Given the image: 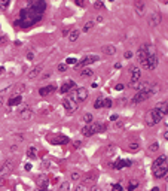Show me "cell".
Instances as JSON below:
<instances>
[{"label": "cell", "instance_id": "obj_1", "mask_svg": "<svg viewBox=\"0 0 168 191\" xmlns=\"http://www.w3.org/2000/svg\"><path fill=\"white\" fill-rule=\"evenodd\" d=\"M46 11V3L43 0H31L28 2V6L19 11V18L15 21V26L19 29H28L34 24H37Z\"/></svg>", "mask_w": 168, "mask_h": 191}, {"label": "cell", "instance_id": "obj_2", "mask_svg": "<svg viewBox=\"0 0 168 191\" xmlns=\"http://www.w3.org/2000/svg\"><path fill=\"white\" fill-rule=\"evenodd\" d=\"M104 130H106L104 124H101V122H91V124L85 125L84 128H82V135H84L85 138H89V136H92L95 133H101Z\"/></svg>", "mask_w": 168, "mask_h": 191}, {"label": "cell", "instance_id": "obj_3", "mask_svg": "<svg viewBox=\"0 0 168 191\" xmlns=\"http://www.w3.org/2000/svg\"><path fill=\"white\" fill-rule=\"evenodd\" d=\"M162 118H164V117L153 107V109H150V111L146 112V115H144V122H146L147 127H153V125H156L158 122L161 121Z\"/></svg>", "mask_w": 168, "mask_h": 191}, {"label": "cell", "instance_id": "obj_4", "mask_svg": "<svg viewBox=\"0 0 168 191\" xmlns=\"http://www.w3.org/2000/svg\"><path fill=\"white\" fill-rule=\"evenodd\" d=\"M70 99L76 103H82L88 99V90L85 87H81V88H76L73 93H70Z\"/></svg>", "mask_w": 168, "mask_h": 191}, {"label": "cell", "instance_id": "obj_5", "mask_svg": "<svg viewBox=\"0 0 168 191\" xmlns=\"http://www.w3.org/2000/svg\"><path fill=\"white\" fill-rule=\"evenodd\" d=\"M158 55L155 54V52H150L149 55H147V58H146V61H144V64H141L144 69L147 70H155L158 67Z\"/></svg>", "mask_w": 168, "mask_h": 191}, {"label": "cell", "instance_id": "obj_6", "mask_svg": "<svg viewBox=\"0 0 168 191\" xmlns=\"http://www.w3.org/2000/svg\"><path fill=\"white\" fill-rule=\"evenodd\" d=\"M150 45H147V43H144V45H141L140 48H138V51H137V58H138V61L141 63V64H144V61H146V58H147V55L150 54Z\"/></svg>", "mask_w": 168, "mask_h": 191}, {"label": "cell", "instance_id": "obj_7", "mask_svg": "<svg viewBox=\"0 0 168 191\" xmlns=\"http://www.w3.org/2000/svg\"><path fill=\"white\" fill-rule=\"evenodd\" d=\"M100 60V57L98 55H86L85 58H82L81 61H77L76 64H74V67L76 69H84L85 66H88V64H91V63H95V61H98Z\"/></svg>", "mask_w": 168, "mask_h": 191}, {"label": "cell", "instance_id": "obj_8", "mask_svg": "<svg viewBox=\"0 0 168 191\" xmlns=\"http://www.w3.org/2000/svg\"><path fill=\"white\" fill-rule=\"evenodd\" d=\"M153 94L152 93H146V91H138L137 94H135L134 97H133V100H131V103L134 104H138V103H143V102H146L149 97H152Z\"/></svg>", "mask_w": 168, "mask_h": 191}, {"label": "cell", "instance_id": "obj_9", "mask_svg": "<svg viewBox=\"0 0 168 191\" xmlns=\"http://www.w3.org/2000/svg\"><path fill=\"white\" fill-rule=\"evenodd\" d=\"M63 106H64V109H66L67 114H74L77 111V103L73 102L71 99H64L63 100Z\"/></svg>", "mask_w": 168, "mask_h": 191}, {"label": "cell", "instance_id": "obj_10", "mask_svg": "<svg viewBox=\"0 0 168 191\" xmlns=\"http://www.w3.org/2000/svg\"><path fill=\"white\" fill-rule=\"evenodd\" d=\"M14 166H15V160H8V161H5L3 166L0 167V176H5L6 173H9V172L14 169Z\"/></svg>", "mask_w": 168, "mask_h": 191}, {"label": "cell", "instance_id": "obj_11", "mask_svg": "<svg viewBox=\"0 0 168 191\" xmlns=\"http://www.w3.org/2000/svg\"><path fill=\"white\" fill-rule=\"evenodd\" d=\"M18 117H19V120H22V121H28V120L33 117V111H31L28 106H25V107H22V109L18 112Z\"/></svg>", "mask_w": 168, "mask_h": 191}, {"label": "cell", "instance_id": "obj_12", "mask_svg": "<svg viewBox=\"0 0 168 191\" xmlns=\"http://www.w3.org/2000/svg\"><path fill=\"white\" fill-rule=\"evenodd\" d=\"M140 79H141V70L138 69L137 66H133V67H131V84H133V85L138 84Z\"/></svg>", "mask_w": 168, "mask_h": 191}, {"label": "cell", "instance_id": "obj_13", "mask_svg": "<svg viewBox=\"0 0 168 191\" xmlns=\"http://www.w3.org/2000/svg\"><path fill=\"white\" fill-rule=\"evenodd\" d=\"M49 140L52 145H66L68 143V138L67 136H63V135H58V136H49Z\"/></svg>", "mask_w": 168, "mask_h": 191}, {"label": "cell", "instance_id": "obj_14", "mask_svg": "<svg viewBox=\"0 0 168 191\" xmlns=\"http://www.w3.org/2000/svg\"><path fill=\"white\" fill-rule=\"evenodd\" d=\"M147 22L152 27H156L158 24H161V14L159 12H152L150 15L147 17Z\"/></svg>", "mask_w": 168, "mask_h": 191}, {"label": "cell", "instance_id": "obj_15", "mask_svg": "<svg viewBox=\"0 0 168 191\" xmlns=\"http://www.w3.org/2000/svg\"><path fill=\"white\" fill-rule=\"evenodd\" d=\"M152 172H153V176H155L156 179H161V178H167L168 169H167V166H162V167L152 169Z\"/></svg>", "mask_w": 168, "mask_h": 191}, {"label": "cell", "instance_id": "obj_16", "mask_svg": "<svg viewBox=\"0 0 168 191\" xmlns=\"http://www.w3.org/2000/svg\"><path fill=\"white\" fill-rule=\"evenodd\" d=\"M167 161H168L167 155H159L158 158H155V160H153V163H152V169H156V167L167 166Z\"/></svg>", "mask_w": 168, "mask_h": 191}, {"label": "cell", "instance_id": "obj_17", "mask_svg": "<svg viewBox=\"0 0 168 191\" xmlns=\"http://www.w3.org/2000/svg\"><path fill=\"white\" fill-rule=\"evenodd\" d=\"M128 166H131V161H130V160H118V161L112 163V167H113L115 170H120V169L128 167Z\"/></svg>", "mask_w": 168, "mask_h": 191}, {"label": "cell", "instance_id": "obj_18", "mask_svg": "<svg viewBox=\"0 0 168 191\" xmlns=\"http://www.w3.org/2000/svg\"><path fill=\"white\" fill-rule=\"evenodd\" d=\"M74 87H76L74 81H71V79H70V81H66V82H64V85L60 88V93H61V94H67V93H70V91H71Z\"/></svg>", "mask_w": 168, "mask_h": 191}, {"label": "cell", "instance_id": "obj_19", "mask_svg": "<svg viewBox=\"0 0 168 191\" xmlns=\"http://www.w3.org/2000/svg\"><path fill=\"white\" fill-rule=\"evenodd\" d=\"M48 184H49V181H48V178L46 176H39V179H37V187H39V190L42 191H46L48 188Z\"/></svg>", "mask_w": 168, "mask_h": 191}, {"label": "cell", "instance_id": "obj_20", "mask_svg": "<svg viewBox=\"0 0 168 191\" xmlns=\"http://www.w3.org/2000/svg\"><path fill=\"white\" fill-rule=\"evenodd\" d=\"M42 69H43V64H37V66H34L33 69L28 72V79H34V78H37L39 73L42 72Z\"/></svg>", "mask_w": 168, "mask_h": 191}, {"label": "cell", "instance_id": "obj_21", "mask_svg": "<svg viewBox=\"0 0 168 191\" xmlns=\"http://www.w3.org/2000/svg\"><path fill=\"white\" fill-rule=\"evenodd\" d=\"M155 109L162 115V117H167V100H164V102H159V103L155 106Z\"/></svg>", "mask_w": 168, "mask_h": 191}, {"label": "cell", "instance_id": "obj_22", "mask_svg": "<svg viewBox=\"0 0 168 191\" xmlns=\"http://www.w3.org/2000/svg\"><path fill=\"white\" fill-rule=\"evenodd\" d=\"M57 88L54 87V85H48V87H42L40 90H39V94L40 96H48V94H51V93H54Z\"/></svg>", "mask_w": 168, "mask_h": 191}, {"label": "cell", "instance_id": "obj_23", "mask_svg": "<svg viewBox=\"0 0 168 191\" xmlns=\"http://www.w3.org/2000/svg\"><path fill=\"white\" fill-rule=\"evenodd\" d=\"M103 52L106 55H113V54H116V48L113 45H104L103 46Z\"/></svg>", "mask_w": 168, "mask_h": 191}, {"label": "cell", "instance_id": "obj_24", "mask_svg": "<svg viewBox=\"0 0 168 191\" xmlns=\"http://www.w3.org/2000/svg\"><path fill=\"white\" fill-rule=\"evenodd\" d=\"M135 12H137V15H143L144 14V3L143 2H135Z\"/></svg>", "mask_w": 168, "mask_h": 191}, {"label": "cell", "instance_id": "obj_25", "mask_svg": "<svg viewBox=\"0 0 168 191\" xmlns=\"http://www.w3.org/2000/svg\"><path fill=\"white\" fill-rule=\"evenodd\" d=\"M79 36H81V32H79V30H71V32L68 33V40H70V42H76V40L79 39Z\"/></svg>", "mask_w": 168, "mask_h": 191}, {"label": "cell", "instance_id": "obj_26", "mask_svg": "<svg viewBox=\"0 0 168 191\" xmlns=\"http://www.w3.org/2000/svg\"><path fill=\"white\" fill-rule=\"evenodd\" d=\"M128 149H130L131 152H135V151H138V149H140V142H137V140H133V142H130V145H128Z\"/></svg>", "mask_w": 168, "mask_h": 191}, {"label": "cell", "instance_id": "obj_27", "mask_svg": "<svg viewBox=\"0 0 168 191\" xmlns=\"http://www.w3.org/2000/svg\"><path fill=\"white\" fill-rule=\"evenodd\" d=\"M94 75V70L89 69V67H84V69L81 70V76L82 78H89V76H92Z\"/></svg>", "mask_w": 168, "mask_h": 191}, {"label": "cell", "instance_id": "obj_28", "mask_svg": "<svg viewBox=\"0 0 168 191\" xmlns=\"http://www.w3.org/2000/svg\"><path fill=\"white\" fill-rule=\"evenodd\" d=\"M21 102H22V97H21V96H15V97L9 99L8 104H9V106H17V104H19Z\"/></svg>", "mask_w": 168, "mask_h": 191}, {"label": "cell", "instance_id": "obj_29", "mask_svg": "<svg viewBox=\"0 0 168 191\" xmlns=\"http://www.w3.org/2000/svg\"><path fill=\"white\" fill-rule=\"evenodd\" d=\"M158 149H159V143H158V142H155V140L150 142V143H149V146H147V151H149L150 154H152V152H156Z\"/></svg>", "mask_w": 168, "mask_h": 191}, {"label": "cell", "instance_id": "obj_30", "mask_svg": "<svg viewBox=\"0 0 168 191\" xmlns=\"http://www.w3.org/2000/svg\"><path fill=\"white\" fill-rule=\"evenodd\" d=\"M27 157H28V158H31V160L36 158V157H37V149H36L34 146H30V148L27 149Z\"/></svg>", "mask_w": 168, "mask_h": 191}, {"label": "cell", "instance_id": "obj_31", "mask_svg": "<svg viewBox=\"0 0 168 191\" xmlns=\"http://www.w3.org/2000/svg\"><path fill=\"white\" fill-rule=\"evenodd\" d=\"M94 26H95V21H86V22H85V26L82 27V32H84V33L89 32V30H91Z\"/></svg>", "mask_w": 168, "mask_h": 191}, {"label": "cell", "instance_id": "obj_32", "mask_svg": "<svg viewBox=\"0 0 168 191\" xmlns=\"http://www.w3.org/2000/svg\"><path fill=\"white\" fill-rule=\"evenodd\" d=\"M115 151H116V146H115V145H109V146L106 148V155H107V157L113 155V154H115Z\"/></svg>", "mask_w": 168, "mask_h": 191}, {"label": "cell", "instance_id": "obj_33", "mask_svg": "<svg viewBox=\"0 0 168 191\" xmlns=\"http://www.w3.org/2000/svg\"><path fill=\"white\" fill-rule=\"evenodd\" d=\"M58 191H70V182H68V181H64V182H61V185H60Z\"/></svg>", "mask_w": 168, "mask_h": 191}, {"label": "cell", "instance_id": "obj_34", "mask_svg": "<svg viewBox=\"0 0 168 191\" xmlns=\"http://www.w3.org/2000/svg\"><path fill=\"white\" fill-rule=\"evenodd\" d=\"M94 181H95V178H92V176L89 175L88 178H85V179H84V182H82V185H91V184H92Z\"/></svg>", "mask_w": 168, "mask_h": 191}, {"label": "cell", "instance_id": "obj_35", "mask_svg": "<svg viewBox=\"0 0 168 191\" xmlns=\"http://www.w3.org/2000/svg\"><path fill=\"white\" fill-rule=\"evenodd\" d=\"M82 120H84L86 124H91V122H92V120H94V117H92L91 114H85L84 117H82Z\"/></svg>", "mask_w": 168, "mask_h": 191}, {"label": "cell", "instance_id": "obj_36", "mask_svg": "<svg viewBox=\"0 0 168 191\" xmlns=\"http://www.w3.org/2000/svg\"><path fill=\"white\" fill-rule=\"evenodd\" d=\"M70 179H71V181H79V179H81V173H79L77 170L71 172V175H70Z\"/></svg>", "mask_w": 168, "mask_h": 191}, {"label": "cell", "instance_id": "obj_37", "mask_svg": "<svg viewBox=\"0 0 168 191\" xmlns=\"http://www.w3.org/2000/svg\"><path fill=\"white\" fill-rule=\"evenodd\" d=\"M94 107H95V109H101V107H103V97H98V99L94 102Z\"/></svg>", "mask_w": 168, "mask_h": 191}, {"label": "cell", "instance_id": "obj_38", "mask_svg": "<svg viewBox=\"0 0 168 191\" xmlns=\"http://www.w3.org/2000/svg\"><path fill=\"white\" fill-rule=\"evenodd\" d=\"M9 5H11V2H9V0L0 2V9H8V8H9Z\"/></svg>", "mask_w": 168, "mask_h": 191}, {"label": "cell", "instance_id": "obj_39", "mask_svg": "<svg viewBox=\"0 0 168 191\" xmlns=\"http://www.w3.org/2000/svg\"><path fill=\"white\" fill-rule=\"evenodd\" d=\"M103 107H112V100L110 99H103Z\"/></svg>", "mask_w": 168, "mask_h": 191}, {"label": "cell", "instance_id": "obj_40", "mask_svg": "<svg viewBox=\"0 0 168 191\" xmlns=\"http://www.w3.org/2000/svg\"><path fill=\"white\" fill-rule=\"evenodd\" d=\"M76 63H77V60H76L74 57H68L67 60H66V66H67V64H76Z\"/></svg>", "mask_w": 168, "mask_h": 191}, {"label": "cell", "instance_id": "obj_41", "mask_svg": "<svg viewBox=\"0 0 168 191\" xmlns=\"http://www.w3.org/2000/svg\"><path fill=\"white\" fill-rule=\"evenodd\" d=\"M6 43H8V37H6V36H0V46H3V45H6Z\"/></svg>", "mask_w": 168, "mask_h": 191}, {"label": "cell", "instance_id": "obj_42", "mask_svg": "<svg viewBox=\"0 0 168 191\" xmlns=\"http://www.w3.org/2000/svg\"><path fill=\"white\" fill-rule=\"evenodd\" d=\"M94 6H95V8H98V9H104V8H106V5H104L103 2H95V3H94Z\"/></svg>", "mask_w": 168, "mask_h": 191}, {"label": "cell", "instance_id": "obj_43", "mask_svg": "<svg viewBox=\"0 0 168 191\" xmlns=\"http://www.w3.org/2000/svg\"><path fill=\"white\" fill-rule=\"evenodd\" d=\"M57 69H58V72H66V70H67V66H66L64 63H61V64H58Z\"/></svg>", "mask_w": 168, "mask_h": 191}, {"label": "cell", "instance_id": "obj_44", "mask_svg": "<svg viewBox=\"0 0 168 191\" xmlns=\"http://www.w3.org/2000/svg\"><path fill=\"white\" fill-rule=\"evenodd\" d=\"M112 191H124V190H122V185H120V184H115Z\"/></svg>", "mask_w": 168, "mask_h": 191}, {"label": "cell", "instance_id": "obj_45", "mask_svg": "<svg viewBox=\"0 0 168 191\" xmlns=\"http://www.w3.org/2000/svg\"><path fill=\"white\" fill-rule=\"evenodd\" d=\"M124 57H125V58H131V57H133V52H131V51H125Z\"/></svg>", "mask_w": 168, "mask_h": 191}, {"label": "cell", "instance_id": "obj_46", "mask_svg": "<svg viewBox=\"0 0 168 191\" xmlns=\"http://www.w3.org/2000/svg\"><path fill=\"white\" fill-rule=\"evenodd\" d=\"M89 191H101V188H100V187H97V185H92Z\"/></svg>", "mask_w": 168, "mask_h": 191}, {"label": "cell", "instance_id": "obj_47", "mask_svg": "<svg viewBox=\"0 0 168 191\" xmlns=\"http://www.w3.org/2000/svg\"><path fill=\"white\" fill-rule=\"evenodd\" d=\"M48 78H51V72H48V73H45L43 76H42V79L45 81V79H48Z\"/></svg>", "mask_w": 168, "mask_h": 191}, {"label": "cell", "instance_id": "obj_48", "mask_svg": "<svg viewBox=\"0 0 168 191\" xmlns=\"http://www.w3.org/2000/svg\"><path fill=\"white\" fill-rule=\"evenodd\" d=\"M73 146H74V148H79V146H81V142H79V140H74V142H73Z\"/></svg>", "mask_w": 168, "mask_h": 191}, {"label": "cell", "instance_id": "obj_49", "mask_svg": "<svg viewBox=\"0 0 168 191\" xmlns=\"http://www.w3.org/2000/svg\"><path fill=\"white\" fill-rule=\"evenodd\" d=\"M24 169H25L27 172H28V170H31V164H30V163H27V164L24 166Z\"/></svg>", "mask_w": 168, "mask_h": 191}, {"label": "cell", "instance_id": "obj_50", "mask_svg": "<svg viewBox=\"0 0 168 191\" xmlns=\"http://www.w3.org/2000/svg\"><path fill=\"white\" fill-rule=\"evenodd\" d=\"M115 90H116V91H120V90H124V85H122V84H118V85L115 87Z\"/></svg>", "mask_w": 168, "mask_h": 191}, {"label": "cell", "instance_id": "obj_51", "mask_svg": "<svg viewBox=\"0 0 168 191\" xmlns=\"http://www.w3.org/2000/svg\"><path fill=\"white\" fill-rule=\"evenodd\" d=\"M122 127H124L122 122H116V124H115V128H122Z\"/></svg>", "mask_w": 168, "mask_h": 191}, {"label": "cell", "instance_id": "obj_52", "mask_svg": "<svg viewBox=\"0 0 168 191\" xmlns=\"http://www.w3.org/2000/svg\"><path fill=\"white\" fill-rule=\"evenodd\" d=\"M5 184H6V179L2 176V178H0V187H2V185H5Z\"/></svg>", "mask_w": 168, "mask_h": 191}, {"label": "cell", "instance_id": "obj_53", "mask_svg": "<svg viewBox=\"0 0 168 191\" xmlns=\"http://www.w3.org/2000/svg\"><path fill=\"white\" fill-rule=\"evenodd\" d=\"M110 120H112V121H118L119 117H118V115H112V117H110Z\"/></svg>", "mask_w": 168, "mask_h": 191}, {"label": "cell", "instance_id": "obj_54", "mask_svg": "<svg viewBox=\"0 0 168 191\" xmlns=\"http://www.w3.org/2000/svg\"><path fill=\"white\" fill-rule=\"evenodd\" d=\"M84 190V185H77L76 188H74V191H82Z\"/></svg>", "mask_w": 168, "mask_h": 191}, {"label": "cell", "instance_id": "obj_55", "mask_svg": "<svg viewBox=\"0 0 168 191\" xmlns=\"http://www.w3.org/2000/svg\"><path fill=\"white\" fill-rule=\"evenodd\" d=\"M76 5H77V6H84L85 3L84 2H81V0H76Z\"/></svg>", "mask_w": 168, "mask_h": 191}, {"label": "cell", "instance_id": "obj_56", "mask_svg": "<svg viewBox=\"0 0 168 191\" xmlns=\"http://www.w3.org/2000/svg\"><path fill=\"white\" fill-rule=\"evenodd\" d=\"M27 58H28V60H33V52H28V55H27Z\"/></svg>", "mask_w": 168, "mask_h": 191}, {"label": "cell", "instance_id": "obj_57", "mask_svg": "<svg viewBox=\"0 0 168 191\" xmlns=\"http://www.w3.org/2000/svg\"><path fill=\"white\" fill-rule=\"evenodd\" d=\"M63 35H64V36H68V30H67V29H66V30H63Z\"/></svg>", "mask_w": 168, "mask_h": 191}, {"label": "cell", "instance_id": "obj_58", "mask_svg": "<svg viewBox=\"0 0 168 191\" xmlns=\"http://www.w3.org/2000/svg\"><path fill=\"white\" fill-rule=\"evenodd\" d=\"M115 69H120V63H116V64H115Z\"/></svg>", "mask_w": 168, "mask_h": 191}, {"label": "cell", "instance_id": "obj_59", "mask_svg": "<svg viewBox=\"0 0 168 191\" xmlns=\"http://www.w3.org/2000/svg\"><path fill=\"white\" fill-rule=\"evenodd\" d=\"M103 21V17H97V22H101Z\"/></svg>", "mask_w": 168, "mask_h": 191}, {"label": "cell", "instance_id": "obj_60", "mask_svg": "<svg viewBox=\"0 0 168 191\" xmlns=\"http://www.w3.org/2000/svg\"><path fill=\"white\" fill-rule=\"evenodd\" d=\"M3 72H5V67H0V75H2Z\"/></svg>", "mask_w": 168, "mask_h": 191}, {"label": "cell", "instance_id": "obj_61", "mask_svg": "<svg viewBox=\"0 0 168 191\" xmlns=\"http://www.w3.org/2000/svg\"><path fill=\"white\" fill-rule=\"evenodd\" d=\"M152 191H159V188H158V187H155V188H152Z\"/></svg>", "mask_w": 168, "mask_h": 191}, {"label": "cell", "instance_id": "obj_62", "mask_svg": "<svg viewBox=\"0 0 168 191\" xmlns=\"http://www.w3.org/2000/svg\"><path fill=\"white\" fill-rule=\"evenodd\" d=\"M2 103H3V97L0 96V106H2Z\"/></svg>", "mask_w": 168, "mask_h": 191}, {"label": "cell", "instance_id": "obj_63", "mask_svg": "<svg viewBox=\"0 0 168 191\" xmlns=\"http://www.w3.org/2000/svg\"><path fill=\"white\" fill-rule=\"evenodd\" d=\"M36 191H42V190H36Z\"/></svg>", "mask_w": 168, "mask_h": 191}]
</instances>
